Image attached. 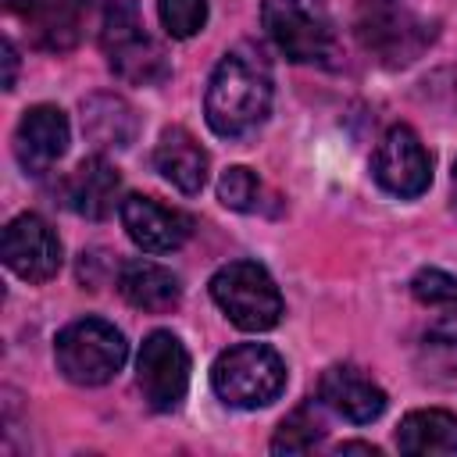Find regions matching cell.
<instances>
[{"mask_svg": "<svg viewBox=\"0 0 457 457\" xmlns=\"http://www.w3.org/2000/svg\"><path fill=\"white\" fill-rule=\"evenodd\" d=\"M271 61L257 43H236L221 54L204 93V114L214 136L243 139L271 111Z\"/></svg>", "mask_w": 457, "mask_h": 457, "instance_id": "obj_1", "label": "cell"}, {"mask_svg": "<svg viewBox=\"0 0 457 457\" xmlns=\"http://www.w3.org/2000/svg\"><path fill=\"white\" fill-rule=\"evenodd\" d=\"M100 50L107 68L129 86H157L168 79V54L143 25L132 0H107L100 14Z\"/></svg>", "mask_w": 457, "mask_h": 457, "instance_id": "obj_2", "label": "cell"}, {"mask_svg": "<svg viewBox=\"0 0 457 457\" xmlns=\"http://www.w3.org/2000/svg\"><path fill=\"white\" fill-rule=\"evenodd\" d=\"M211 389L225 407L257 411L282 396L286 361L268 343H236L211 364Z\"/></svg>", "mask_w": 457, "mask_h": 457, "instance_id": "obj_3", "label": "cell"}, {"mask_svg": "<svg viewBox=\"0 0 457 457\" xmlns=\"http://www.w3.org/2000/svg\"><path fill=\"white\" fill-rule=\"evenodd\" d=\"M350 25L357 43L378 57L382 64H411L428 43H432V25L400 7L396 0H346Z\"/></svg>", "mask_w": 457, "mask_h": 457, "instance_id": "obj_4", "label": "cell"}, {"mask_svg": "<svg viewBox=\"0 0 457 457\" xmlns=\"http://www.w3.org/2000/svg\"><path fill=\"white\" fill-rule=\"evenodd\" d=\"M54 357H57V368L68 382L107 386L121 371V364L129 357V343H125L121 328H114L111 321L79 318L57 332Z\"/></svg>", "mask_w": 457, "mask_h": 457, "instance_id": "obj_5", "label": "cell"}, {"mask_svg": "<svg viewBox=\"0 0 457 457\" xmlns=\"http://www.w3.org/2000/svg\"><path fill=\"white\" fill-rule=\"evenodd\" d=\"M261 25L293 64H332L339 57L336 25L314 0H264Z\"/></svg>", "mask_w": 457, "mask_h": 457, "instance_id": "obj_6", "label": "cell"}, {"mask_svg": "<svg viewBox=\"0 0 457 457\" xmlns=\"http://www.w3.org/2000/svg\"><path fill=\"white\" fill-rule=\"evenodd\" d=\"M211 300L243 332H268L278 325L286 303L275 278L257 261H228L211 275Z\"/></svg>", "mask_w": 457, "mask_h": 457, "instance_id": "obj_7", "label": "cell"}, {"mask_svg": "<svg viewBox=\"0 0 457 457\" xmlns=\"http://www.w3.org/2000/svg\"><path fill=\"white\" fill-rule=\"evenodd\" d=\"M136 382L150 411H175L189 389V353L175 332H150L136 361Z\"/></svg>", "mask_w": 457, "mask_h": 457, "instance_id": "obj_8", "label": "cell"}, {"mask_svg": "<svg viewBox=\"0 0 457 457\" xmlns=\"http://www.w3.org/2000/svg\"><path fill=\"white\" fill-rule=\"evenodd\" d=\"M371 179L400 200H414L432 186V154L411 125H393L382 136L371 157Z\"/></svg>", "mask_w": 457, "mask_h": 457, "instance_id": "obj_9", "label": "cell"}, {"mask_svg": "<svg viewBox=\"0 0 457 457\" xmlns=\"http://www.w3.org/2000/svg\"><path fill=\"white\" fill-rule=\"evenodd\" d=\"M7 14L25 29L29 46L64 54L82 39L89 0H4Z\"/></svg>", "mask_w": 457, "mask_h": 457, "instance_id": "obj_10", "label": "cell"}, {"mask_svg": "<svg viewBox=\"0 0 457 457\" xmlns=\"http://www.w3.org/2000/svg\"><path fill=\"white\" fill-rule=\"evenodd\" d=\"M4 264L25 282H46L61 271V239L39 214H18L4 228Z\"/></svg>", "mask_w": 457, "mask_h": 457, "instance_id": "obj_11", "label": "cell"}, {"mask_svg": "<svg viewBox=\"0 0 457 457\" xmlns=\"http://www.w3.org/2000/svg\"><path fill=\"white\" fill-rule=\"evenodd\" d=\"M118 214H121L129 239L143 253H175L193 232V221L182 211H175L154 196H139V193L125 196L118 204Z\"/></svg>", "mask_w": 457, "mask_h": 457, "instance_id": "obj_12", "label": "cell"}, {"mask_svg": "<svg viewBox=\"0 0 457 457\" xmlns=\"http://www.w3.org/2000/svg\"><path fill=\"white\" fill-rule=\"evenodd\" d=\"M68 139H71L68 114L54 104H36L21 114L14 129V157L29 175H43L64 157Z\"/></svg>", "mask_w": 457, "mask_h": 457, "instance_id": "obj_13", "label": "cell"}, {"mask_svg": "<svg viewBox=\"0 0 457 457\" xmlns=\"http://www.w3.org/2000/svg\"><path fill=\"white\" fill-rule=\"evenodd\" d=\"M318 403L328 407L332 414L353 421V425H368V421L382 418V411H386V393H382V386L371 382L361 368H353V364H332V368L321 371Z\"/></svg>", "mask_w": 457, "mask_h": 457, "instance_id": "obj_14", "label": "cell"}, {"mask_svg": "<svg viewBox=\"0 0 457 457\" xmlns=\"http://www.w3.org/2000/svg\"><path fill=\"white\" fill-rule=\"evenodd\" d=\"M118 189H121L118 168L107 157L93 154V157L75 164V171L64 179L61 193H64V207L68 211H75V214H82L89 221H100V218H107L114 211Z\"/></svg>", "mask_w": 457, "mask_h": 457, "instance_id": "obj_15", "label": "cell"}, {"mask_svg": "<svg viewBox=\"0 0 457 457\" xmlns=\"http://www.w3.org/2000/svg\"><path fill=\"white\" fill-rule=\"evenodd\" d=\"M118 293L136 311L168 314L182 300V282L171 268H164L157 261H146V257H136V261H125L118 268Z\"/></svg>", "mask_w": 457, "mask_h": 457, "instance_id": "obj_16", "label": "cell"}, {"mask_svg": "<svg viewBox=\"0 0 457 457\" xmlns=\"http://www.w3.org/2000/svg\"><path fill=\"white\" fill-rule=\"evenodd\" d=\"M154 168L186 196L200 193L207 182V150L182 129L171 125L161 132L157 146H154Z\"/></svg>", "mask_w": 457, "mask_h": 457, "instance_id": "obj_17", "label": "cell"}, {"mask_svg": "<svg viewBox=\"0 0 457 457\" xmlns=\"http://www.w3.org/2000/svg\"><path fill=\"white\" fill-rule=\"evenodd\" d=\"M396 446L411 457H457V414L439 407L411 411L396 428Z\"/></svg>", "mask_w": 457, "mask_h": 457, "instance_id": "obj_18", "label": "cell"}, {"mask_svg": "<svg viewBox=\"0 0 457 457\" xmlns=\"http://www.w3.org/2000/svg\"><path fill=\"white\" fill-rule=\"evenodd\" d=\"M82 129L100 150H125L136 139V111L114 93H93L82 100Z\"/></svg>", "mask_w": 457, "mask_h": 457, "instance_id": "obj_19", "label": "cell"}, {"mask_svg": "<svg viewBox=\"0 0 457 457\" xmlns=\"http://www.w3.org/2000/svg\"><path fill=\"white\" fill-rule=\"evenodd\" d=\"M414 364L425 382L457 389V307L446 318H439L436 325H428V332L418 343Z\"/></svg>", "mask_w": 457, "mask_h": 457, "instance_id": "obj_20", "label": "cell"}, {"mask_svg": "<svg viewBox=\"0 0 457 457\" xmlns=\"http://www.w3.org/2000/svg\"><path fill=\"white\" fill-rule=\"evenodd\" d=\"M321 439H325V418H321L318 403L307 400V403H300L293 414L282 418V425H278V432H275V439H271V450H275V453H307V450H314Z\"/></svg>", "mask_w": 457, "mask_h": 457, "instance_id": "obj_21", "label": "cell"}, {"mask_svg": "<svg viewBox=\"0 0 457 457\" xmlns=\"http://www.w3.org/2000/svg\"><path fill=\"white\" fill-rule=\"evenodd\" d=\"M411 296L421 307H439V311H453L457 307V275L443 271V268H421L411 278Z\"/></svg>", "mask_w": 457, "mask_h": 457, "instance_id": "obj_22", "label": "cell"}, {"mask_svg": "<svg viewBox=\"0 0 457 457\" xmlns=\"http://www.w3.org/2000/svg\"><path fill=\"white\" fill-rule=\"evenodd\" d=\"M157 14L171 39H189L207 25V0H157Z\"/></svg>", "mask_w": 457, "mask_h": 457, "instance_id": "obj_23", "label": "cell"}, {"mask_svg": "<svg viewBox=\"0 0 457 457\" xmlns=\"http://www.w3.org/2000/svg\"><path fill=\"white\" fill-rule=\"evenodd\" d=\"M218 200L225 207H232V211H243V214L257 211L261 207V182H257V175L250 168H243V164L221 171V179H218Z\"/></svg>", "mask_w": 457, "mask_h": 457, "instance_id": "obj_24", "label": "cell"}, {"mask_svg": "<svg viewBox=\"0 0 457 457\" xmlns=\"http://www.w3.org/2000/svg\"><path fill=\"white\" fill-rule=\"evenodd\" d=\"M4 64H7V71H4V89H11V86H14V71H18V54H14V43H11V39H4Z\"/></svg>", "mask_w": 457, "mask_h": 457, "instance_id": "obj_25", "label": "cell"}, {"mask_svg": "<svg viewBox=\"0 0 457 457\" xmlns=\"http://www.w3.org/2000/svg\"><path fill=\"white\" fill-rule=\"evenodd\" d=\"M450 200H453V211H457V157H453V171H450Z\"/></svg>", "mask_w": 457, "mask_h": 457, "instance_id": "obj_26", "label": "cell"}]
</instances>
